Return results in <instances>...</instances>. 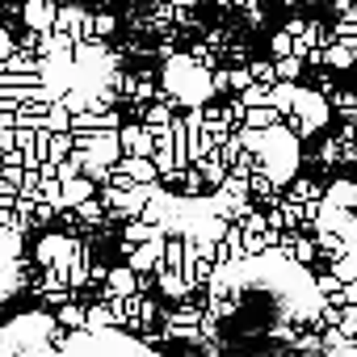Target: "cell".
Here are the masks:
<instances>
[{
    "label": "cell",
    "instance_id": "cell-1",
    "mask_svg": "<svg viewBox=\"0 0 357 357\" xmlns=\"http://www.w3.org/2000/svg\"><path fill=\"white\" fill-rule=\"evenodd\" d=\"M59 324L43 311H26L0 324V357H59Z\"/></svg>",
    "mask_w": 357,
    "mask_h": 357
},
{
    "label": "cell",
    "instance_id": "cell-2",
    "mask_svg": "<svg viewBox=\"0 0 357 357\" xmlns=\"http://www.w3.org/2000/svg\"><path fill=\"white\" fill-rule=\"evenodd\" d=\"M59 357H164L118 328H80L59 340Z\"/></svg>",
    "mask_w": 357,
    "mask_h": 357
}]
</instances>
